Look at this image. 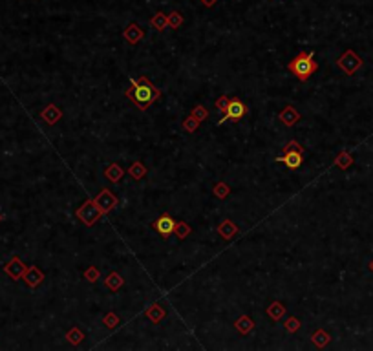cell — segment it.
<instances>
[{
  "label": "cell",
  "mask_w": 373,
  "mask_h": 351,
  "mask_svg": "<svg viewBox=\"0 0 373 351\" xmlns=\"http://www.w3.org/2000/svg\"><path fill=\"white\" fill-rule=\"evenodd\" d=\"M278 119L282 121L286 126H293L295 123H297L298 119H300V114H298L293 106H286L282 112H280V116H278Z\"/></svg>",
  "instance_id": "cell-12"
},
{
  "label": "cell",
  "mask_w": 373,
  "mask_h": 351,
  "mask_svg": "<svg viewBox=\"0 0 373 351\" xmlns=\"http://www.w3.org/2000/svg\"><path fill=\"white\" fill-rule=\"evenodd\" d=\"M369 271H371V273H373V262H371V264H369Z\"/></svg>",
  "instance_id": "cell-35"
},
{
  "label": "cell",
  "mask_w": 373,
  "mask_h": 351,
  "mask_svg": "<svg viewBox=\"0 0 373 351\" xmlns=\"http://www.w3.org/2000/svg\"><path fill=\"white\" fill-rule=\"evenodd\" d=\"M218 232L223 236L225 240H230V238H235V236L238 234V227H236L230 220H223L220 225H218Z\"/></svg>",
  "instance_id": "cell-13"
},
{
  "label": "cell",
  "mask_w": 373,
  "mask_h": 351,
  "mask_svg": "<svg viewBox=\"0 0 373 351\" xmlns=\"http://www.w3.org/2000/svg\"><path fill=\"white\" fill-rule=\"evenodd\" d=\"M337 64H339V68L344 73H348V75H353V73L357 72L360 66H362V59H360L359 55L353 52V49H348V52H346L344 55H342V57L337 61Z\"/></svg>",
  "instance_id": "cell-4"
},
{
  "label": "cell",
  "mask_w": 373,
  "mask_h": 351,
  "mask_svg": "<svg viewBox=\"0 0 373 351\" xmlns=\"http://www.w3.org/2000/svg\"><path fill=\"white\" fill-rule=\"evenodd\" d=\"M302 156H304V148H286V154L280 156L276 161L295 170L302 165Z\"/></svg>",
  "instance_id": "cell-7"
},
{
  "label": "cell",
  "mask_w": 373,
  "mask_h": 351,
  "mask_svg": "<svg viewBox=\"0 0 373 351\" xmlns=\"http://www.w3.org/2000/svg\"><path fill=\"white\" fill-rule=\"evenodd\" d=\"M316 70H318V64H316L313 53L307 52L298 53L297 57L289 63V72L293 75H297V79H300V81H307Z\"/></svg>",
  "instance_id": "cell-2"
},
{
  "label": "cell",
  "mask_w": 373,
  "mask_h": 351,
  "mask_svg": "<svg viewBox=\"0 0 373 351\" xmlns=\"http://www.w3.org/2000/svg\"><path fill=\"white\" fill-rule=\"evenodd\" d=\"M235 327L238 329L242 335H247V333L253 331V327H254V322H253V318H249V317H240L238 320L235 322Z\"/></svg>",
  "instance_id": "cell-18"
},
{
  "label": "cell",
  "mask_w": 373,
  "mask_h": 351,
  "mask_svg": "<svg viewBox=\"0 0 373 351\" xmlns=\"http://www.w3.org/2000/svg\"><path fill=\"white\" fill-rule=\"evenodd\" d=\"M247 114V106H245L244 101H240V99H230L229 106H227V110L223 112V116H221L220 123H225V121H240L242 117Z\"/></svg>",
  "instance_id": "cell-5"
},
{
  "label": "cell",
  "mask_w": 373,
  "mask_h": 351,
  "mask_svg": "<svg viewBox=\"0 0 373 351\" xmlns=\"http://www.w3.org/2000/svg\"><path fill=\"white\" fill-rule=\"evenodd\" d=\"M198 125H200V121L198 119H194V117H189V119H185L183 121V128H185L186 130V134H191V132H194L198 128Z\"/></svg>",
  "instance_id": "cell-28"
},
{
  "label": "cell",
  "mask_w": 373,
  "mask_h": 351,
  "mask_svg": "<svg viewBox=\"0 0 373 351\" xmlns=\"http://www.w3.org/2000/svg\"><path fill=\"white\" fill-rule=\"evenodd\" d=\"M94 202H96V205L101 209V212L106 214V212H110L114 207H117L119 199H117V196H115L114 192H110L108 188H103V190L99 192V196H97Z\"/></svg>",
  "instance_id": "cell-6"
},
{
  "label": "cell",
  "mask_w": 373,
  "mask_h": 351,
  "mask_svg": "<svg viewBox=\"0 0 373 351\" xmlns=\"http://www.w3.org/2000/svg\"><path fill=\"white\" fill-rule=\"evenodd\" d=\"M4 273L8 274V276H11L13 280H20L26 273L24 262L20 260L19 256H15V258H11V260L4 265Z\"/></svg>",
  "instance_id": "cell-9"
},
{
  "label": "cell",
  "mask_w": 373,
  "mask_h": 351,
  "mask_svg": "<svg viewBox=\"0 0 373 351\" xmlns=\"http://www.w3.org/2000/svg\"><path fill=\"white\" fill-rule=\"evenodd\" d=\"M298 327H300V320H298V318H295V317H289L286 320V329L289 333H297L298 331Z\"/></svg>",
  "instance_id": "cell-29"
},
{
  "label": "cell",
  "mask_w": 373,
  "mask_h": 351,
  "mask_svg": "<svg viewBox=\"0 0 373 351\" xmlns=\"http://www.w3.org/2000/svg\"><path fill=\"white\" fill-rule=\"evenodd\" d=\"M147 317H149L154 324H159L163 318L167 317V311H165V309H163L159 304H152V306L147 309Z\"/></svg>",
  "instance_id": "cell-14"
},
{
  "label": "cell",
  "mask_w": 373,
  "mask_h": 351,
  "mask_svg": "<svg viewBox=\"0 0 373 351\" xmlns=\"http://www.w3.org/2000/svg\"><path fill=\"white\" fill-rule=\"evenodd\" d=\"M150 24H152V28L158 29V31H163V29H165V26L168 24V20H167V17H165L163 13H158V15H154V17H152Z\"/></svg>",
  "instance_id": "cell-24"
},
{
  "label": "cell",
  "mask_w": 373,
  "mask_h": 351,
  "mask_svg": "<svg viewBox=\"0 0 373 351\" xmlns=\"http://www.w3.org/2000/svg\"><path fill=\"white\" fill-rule=\"evenodd\" d=\"M75 216L79 218V220H81L86 227H91L96 221H99V218L103 216V212H101V209L96 205V202L90 199V202H84L81 207L77 209Z\"/></svg>",
  "instance_id": "cell-3"
},
{
  "label": "cell",
  "mask_w": 373,
  "mask_h": 351,
  "mask_svg": "<svg viewBox=\"0 0 373 351\" xmlns=\"http://www.w3.org/2000/svg\"><path fill=\"white\" fill-rule=\"evenodd\" d=\"M0 221H2V214H0Z\"/></svg>",
  "instance_id": "cell-36"
},
{
  "label": "cell",
  "mask_w": 373,
  "mask_h": 351,
  "mask_svg": "<svg viewBox=\"0 0 373 351\" xmlns=\"http://www.w3.org/2000/svg\"><path fill=\"white\" fill-rule=\"evenodd\" d=\"M66 338H68V340H70V342H72V344H75V346H77V344H81V340H82V338H84V337H82V333L79 331L77 327H73L72 331H68Z\"/></svg>",
  "instance_id": "cell-25"
},
{
  "label": "cell",
  "mask_w": 373,
  "mask_h": 351,
  "mask_svg": "<svg viewBox=\"0 0 373 351\" xmlns=\"http://www.w3.org/2000/svg\"><path fill=\"white\" fill-rule=\"evenodd\" d=\"M229 101H230V99L227 95H221L220 99L216 101V106H218V110H221V114L227 110V106H229Z\"/></svg>",
  "instance_id": "cell-33"
},
{
  "label": "cell",
  "mask_w": 373,
  "mask_h": 351,
  "mask_svg": "<svg viewBox=\"0 0 373 351\" xmlns=\"http://www.w3.org/2000/svg\"><path fill=\"white\" fill-rule=\"evenodd\" d=\"M174 232H176V236L179 238V240H185L186 236L191 234L192 229L189 225H186L185 221H176V227H174Z\"/></svg>",
  "instance_id": "cell-22"
},
{
  "label": "cell",
  "mask_w": 373,
  "mask_h": 351,
  "mask_svg": "<svg viewBox=\"0 0 373 351\" xmlns=\"http://www.w3.org/2000/svg\"><path fill=\"white\" fill-rule=\"evenodd\" d=\"M84 278H86L88 282H96V280L99 278V269H97V267H94V265H91V267H88V269L84 271Z\"/></svg>",
  "instance_id": "cell-31"
},
{
  "label": "cell",
  "mask_w": 373,
  "mask_h": 351,
  "mask_svg": "<svg viewBox=\"0 0 373 351\" xmlns=\"http://www.w3.org/2000/svg\"><path fill=\"white\" fill-rule=\"evenodd\" d=\"M167 20H168V24L172 26V28H179V26H181V22H183V17L174 11V13H170V17H167Z\"/></svg>",
  "instance_id": "cell-30"
},
{
  "label": "cell",
  "mask_w": 373,
  "mask_h": 351,
  "mask_svg": "<svg viewBox=\"0 0 373 351\" xmlns=\"http://www.w3.org/2000/svg\"><path fill=\"white\" fill-rule=\"evenodd\" d=\"M105 284H106V287L110 289V291H119V289L123 287L124 280H123V276H121L119 273H115V271H114V273H110L108 276H106Z\"/></svg>",
  "instance_id": "cell-16"
},
{
  "label": "cell",
  "mask_w": 373,
  "mask_h": 351,
  "mask_svg": "<svg viewBox=\"0 0 373 351\" xmlns=\"http://www.w3.org/2000/svg\"><path fill=\"white\" fill-rule=\"evenodd\" d=\"M267 315H269V318H273V320H280V318L286 315V308H284V304L273 302L267 308Z\"/></svg>",
  "instance_id": "cell-20"
},
{
  "label": "cell",
  "mask_w": 373,
  "mask_h": 351,
  "mask_svg": "<svg viewBox=\"0 0 373 351\" xmlns=\"http://www.w3.org/2000/svg\"><path fill=\"white\" fill-rule=\"evenodd\" d=\"M22 280L28 284V287L37 289L38 285L44 282V273L38 269L37 265H29V267H26V273H24V276H22Z\"/></svg>",
  "instance_id": "cell-10"
},
{
  "label": "cell",
  "mask_w": 373,
  "mask_h": 351,
  "mask_svg": "<svg viewBox=\"0 0 373 351\" xmlns=\"http://www.w3.org/2000/svg\"><path fill=\"white\" fill-rule=\"evenodd\" d=\"M128 174L135 179V181H139V179H143L145 176H147V167H145L141 161H134L132 167L128 169Z\"/></svg>",
  "instance_id": "cell-19"
},
{
  "label": "cell",
  "mask_w": 373,
  "mask_h": 351,
  "mask_svg": "<svg viewBox=\"0 0 373 351\" xmlns=\"http://www.w3.org/2000/svg\"><path fill=\"white\" fill-rule=\"evenodd\" d=\"M229 192H230V190H229V187H227L225 183H218V185L214 187V196L220 197V199H223V197L229 196Z\"/></svg>",
  "instance_id": "cell-27"
},
{
  "label": "cell",
  "mask_w": 373,
  "mask_h": 351,
  "mask_svg": "<svg viewBox=\"0 0 373 351\" xmlns=\"http://www.w3.org/2000/svg\"><path fill=\"white\" fill-rule=\"evenodd\" d=\"M201 2H203V4H205V6H207V8H211V6H212V4H214L216 0H201Z\"/></svg>",
  "instance_id": "cell-34"
},
{
  "label": "cell",
  "mask_w": 373,
  "mask_h": 351,
  "mask_svg": "<svg viewBox=\"0 0 373 351\" xmlns=\"http://www.w3.org/2000/svg\"><path fill=\"white\" fill-rule=\"evenodd\" d=\"M123 169H121L119 165L117 163H112L110 167H106V170H105V178L108 179V181H112V183H117L119 181L121 178H123Z\"/></svg>",
  "instance_id": "cell-17"
},
{
  "label": "cell",
  "mask_w": 373,
  "mask_h": 351,
  "mask_svg": "<svg viewBox=\"0 0 373 351\" xmlns=\"http://www.w3.org/2000/svg\"><path fill=\"white\" fill-rule=\"evenodd\" d=\"M40 117H42V119L46 121L48 125H55L57 121H61L62 110L59 108V106H55V105H48L42 112H40Z\"/></svg>",
  "instance_id": "cell-11"
},
{
  "label": "cell",
  "mask_w": 373,
  "mask_h": 351,
  "mask_svg": "<svg viewBox=\"0 0 373 351\" xmlns=\"http://www.w3.org/2000/svg\"><path fill=\"white\" fill-rule=\"evenodd\" d=\"M351 163H353V159H351V156H349L348 152H342V154L335 159V165L342 170H348L349 167H351Z\"/></svg>",
  "instance_id": "cell-23"
},
{
  "label": "cell",
  "mask_w": 373,
  "mask_h": 351,
  "mask_svg": "<svg viewBox=\"0 0 373 351\" xmlns=\"http://www.w3.org/2000/svg\"><path fill=\"white\" fill-rule=\"evenodd\" d=\"M192 117L198 121H205L207 117H209V112H207L201 105H198V106H194V110H192Z\"/></svg>",
  "instance_id": "cell-26"
},
{
  "label": "cell",
  "mask_w": 373,
  "mask_h": 351,
  "mask_svg": "<svg viewBox=\"0 0 373 351\" xmlns=\"http://www.w3.org/2000/svg\"><path fill=\"white\" fill-rule=\"evenodd\" d=\"M311 340H313V344H315V346L324 347L325 344L331 340V337L324 331V329H318V331H315L313 335H311Z\"/></svg>",
  "instance_id": "cell-21"
},
{
  "label": "cell",
  "mask_w": 373,
  "mask_h": 351,
  "mask_svg": "<svg viewBox=\"0 0 373 351\" xmlns=\"http://www.w3.org/2000/svg\"><path fill=\"white\" fill-rule=\"evenodd\" d=\"M152 227L161 234V238H168V234H172L174 232L176 220H174L172 216H168V214H161V216L152 223Z\"/></svg>",
  "instance_id": "cell-8"
},
{
  "label": "cell",
  "mask_w": 373,
  "mask_h": 351,
  "mask_svg": "<svg viewBox=\"0 0 373 351\" xmlns=\"http://www.w3.org/2000/svg\"><path fill=\"white\" fill-rule=\"evenodd\" d=\"M124 39L128 40L130 44H135L143 39V31L139 29L137 24H130L128 28L124 29Z\"/></svg>",
  "instance_id": "cell-15"
},
{
  "label": "cell",
  "mask_w": 373,
  "mask_h": 351,
  "mask_svg": "<svg viewBox=\"0 0 373 351\" xmlns=\"http://www.w3.org/2000/svg\"><path fill=\"white\" fill-rule=\"evenodd\" d=\"M159 95H161V91L154 86L147 77L132 79L128 90H126V97L134 103L135 108H139V110H149L150 105L159 99Z\"/></svg>",
  "instance_id": "cell-1"
},
{
  "label": "cell",
  "mask_w": 373,
  "mask_h": 351,
  "mask_svg": "<svg viewBox=\"0 0 373 351\" xmlns=\"http://www.w3.org/2000/svg\"><path fill=\"white\" fill-rule=\"evenodd\" d=\"M103 322L106 324V327H115V326H119V317L114 315V313H108Z\"/></svg>",
  "instance_id": "cell-32"
}]
</instances>
